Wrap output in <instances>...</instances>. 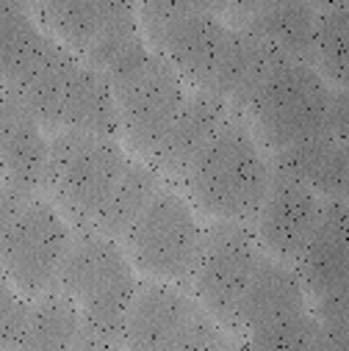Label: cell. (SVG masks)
<instances>
[{
    "label": "cell",
    "instance_id": "obj_1",
    "mask_svg": "<svg viewBox=\"0 0 349 351\" xmlns=\"http://www.w3.org/2000/svg\"><path fill=\"white\" fill-rule=\"evenodd\" d=\"M255 141L269 152L319 136L346 141V89L333 86L308 64L280 61L241 111Z\"/></svg>",
    "mask_w": 349,
    "mask_h": 351
},
{
    "label": "cell",
    "instance_id": "obj_2",
    "mask_svg": "<svg viewBox=\"0 0 349 351\" xmlns=\"http://www.w3.org/2000/svg\"><path fill=\"white\" fill-rule=\"evenodd\" d=\"M272 166L247 128L241 114H233L211 144L194 158L183 174V186L197 210L214 221L249 224L267 197Z\"/></svg>",
    "mask_w": 349,
    "mask_h": 351
},
{
    "label": "cell",
    "instance_id": "obj_3",
    "mask_svg": "<svg viewBox=\"0 0 349 351\" xmlns=\"http://www.w3.org/2000/svg\"><path fill=\"white\" fill-rule=\"evenodd\" d=\"M139 282L120 246L95 230H80L64 254L56 291H61L80 313L83 332L122 348L128 307Z\"/></svg>",
    "mask_w": 349,
    "mask_h": 351
},
{
    "label": "cell",
    "instance_id": "obj_4",
    "mask_svg": "<svg viewBox=\"0 0 349 351\" xmlns=\"http://www.w3.org/2000/svg\"><path fill=\"white\" fill-rule=\"evenodd\" d=\"M139 28L153 53L161 56L194 92H211L233 28L216 6L203 3H144Z\"/></svg>",
    "mask_w": 349,
    "mask_h": 351
},
{
    "label": "cell",
    "instance_id": "obj_5",
    "mask_svg": "<svg viewBox=\"0 0 349 351\" xmlns=\"http://www.w3.org/2000/svg\"><path fill=\"white\" fill-rule=\"evenodd\" d=\"M128 163L131 158L117 138L58 130L50 138L45 189L80 224V230H89Z\"/></svg>",
    "mask_w": 349,
    "mask_h": 351
},
{
    "label": "cell",
    "instance_id": "obj_6",
    "mask_svg": "<svg viewBox=\"0 0 349 351\" xmlns=\"http://www.w3.org/2000/svg\"><path fill=\"white\" fill-rule=\"evenodd\" d=\"M122 241L131 266L153 282L183 288L192 282L197 266L203 227L186 197L161 186Z\"/></svg>",
    "mask_w": 349,
    "mask_h": 351
},
{
    "label": "cell",
    "instance_id": "obj_7",
    "mask_svg": "<svg viewBox=\"0 0 349 351\" xmlns=\"http://www.w3.org/2000/svg\"><path fill=\"white\" fill-rule=\"evenodd\" d=\"M72 230L58 208L39 194L31 197L0 241V269L25 299L56 291Z\"/></svg>",
    "mask_w": 349,
    "mask_h": 351
},
{
    "label": "cell",
    "instance_id": "obj_8",
    "mask_svg": "<svg viewBox=\"0 0 349 351\" xmlns=\"http://www.w3.org/2000/svg\"><path fill=\"white\" fill-rule=\"evenodd\" d=\"M264 249L258 246L249 224L211 221L203 230V246L192 274L197 304L219 324L233 329L241 296L252 280Z\"/></svg>",
    "mask_w": 349,
    "mask_h": 351
},
{
    "label": "cell",
    "instance_id": "obj_9",
    "mask_svg": "<svg viewBox=\"0 0 349 351\" xmlns=\"http://www.w3.org/2000/svg\"><path fill=\"white\" fill-rule=\"evenodd\" d=\"M111 95L120 114V133H125L139 155L153 160L189 97L186 83L161 56L153 53V58L111 89Z\"/></svg>",
    "mask_w": 349,
    "mask_h": 351
},
{
    "label": "cell",
    "instance_id": "obj_10",
    "mask_svg": "<svg viewBox=\"0 0 349 351\" xmlns=\"http://www.w3.org/2000/svg\"><path fill=\"white\" fill-rule=\"evenodd\" d=\"M322 210L324 199H319L311 189L280 171H272L267 197L249 227L264 254L294 266V260L300 257L322 219Z\"/></svg>",
    "mask_w": 349,
    "mask_h": 351
},
{
    "label": "cell",
    "instance_id": "obj_11",
    "mask_svg": "<svg viewBox=\"0 0 349 351\" xmlns=\"http://www.w3.org/2000/svg\"><path fill=\"white\" fill-rule=\"evenodd\" d=\"M203 307L181 285L144 282L136 288L128 307L122 348L125 351H161L169 340L178 337Z\"/></svg>",
    "mask_w": 349,
    "mask_h": 351
},
{
    "label": "cell",
    "instance_id": "obj_12",
    "mask_svg": "<svg viewBox=\"0 0 349 351\" xmlns=\"http://www.w3.org/2000/svg\"><path fill=\"white\" fill-rule=\"evenodd\" d=\"M346 257V202H324L322 219L294 260V271L313 304L346 296L349 282Z\"/></svg>",
    "mask_w": 349,
    "mask_h": 351
},
{
    "label": "cell",
    "instance_id": "obj_13",
    "mask_svg": "<svg viewBox=\"0 0 349 351\" xmlns=\"http://www.w3.org/2000/svg\"><path fill=\"white\" fill-rule=\"evenodd\" d=\"M308 293L289 263H280L269 254H260L252 280L241 296L233 332L252 335L283 321H291L308 313Z\"/></svg>",
    "mask_w": 349,
    "mask_h": 351
},
{
    "label": "cell",
    "instance_id": "obj_14",
    "mask_svg": "<svg viewBox=\"0 0 349 351\" xmlns=\"http://www.w3.org/2000/svg\"><path fill=\"white\" fill-rule=\"evenodd\" d=\"M233 28L247 31L280 58L313 66V36L319 6L311 3H249L227 9Z\"/></svg>",
    "mask_w": 349,
    "mask_h": 351
},
{
    "label": "cell",
    "instance_id": "obj_15",
    "mask_svg": "<svg viewBox=\"0 0 349 351\" xmlns=\"http://www.w3.org/2000/svg\"><path fill=\"white\" fill-rule=\"evenodd\" d=\"M236 111L216 95L208 92H194L186 97L178 119L169 128L166 138L161 141L158 152L153 155V166L158 174H169V178L183 180V174L194 163V158L211 144V138L225 128V122Z\"/></svg>",
    "mask_w": 349,
    "mask_h": 351
},
{
    "label": "cell",
    "instance_id": "obj_16",
    "mask_svg": "<svg viewBox=\"0 0 349 351\" xmlns=\"http://www.w3.org/2000/svg\"><path fill=\"white\" fill-rule=\"evenodd\" d=\"M272 171L302 183L324 202H346V171L349 155L346 141L338 136H319L302 141L297 147L272 152L269 158Z\"/></svg>",
    "mask_w": 349,
    "mask_h": 351
},
{
    "label": "cell",
    "instance_id": "obj_17",
    "mask_svg": "<svg viewBox=\"0 0 349 351\" xmlns=\"http://www.w3.org/2000/svg\"><path fill=\"white\" fill-rule=\"evenodd\" d=\"M47 155L50 141L45 138L42 125L14 103L12 117L0 133V178L17 191L39 194V189H45Z\"/></svg>",
    "mask_w": 349,
    "mask_h": 351
},
{
    "label": "cell",
    "instance_id": "obj_18",
    "mask_svg": "<svg viewBox=\"0 0 349 351\" xmlns=\"http://www.w3.org/2000/svg\"><path fill=\"white\" fill-rule=\"evenodd\" d=\"M53 42L56 39L39 28L28 6L0 0V80L9 92L42 64Z\"/></svg>",
    "mask_w": 349,
    "mask_h": 351
},
{
    "label": "cell",
    "instance_id": "obj_19",
    "mask_svg": "<svg viewBox=\"0 0 349 351\" xmlns=\"http://www.w3.org/2000/svg\"><path fill=\"white\" fill-rule=\"evenodd\" d=\"M56 130H80L109 138H117L120 133V114L109 83L83 61L67 83Z\"/></svg>",
    "mask_w": 349,
    "mask_h": 351
},
{
    "label": "cell",
    "instance_id": "obj_20",
    "mask_svg": "<svg viewBox=\"0 0 349 351\" xmlns=\"http://www.w3.org/2000/svg\"><path fill=\"white\" fill-rule=\"evenodd\" d=\"M80 329L83 324L78 307L61 291H50L28 307L14 351H72Z\"/></svg>",
    "mask_w": 349,
    "mask_h": 351
},
{
    "label": "cell",
    "instance_id": "obj_21",
    "mask_svg": "<svg viewBox=\"0 0 349 351\" xmlns=\"http://www.w3.org/2000/svg\"><path fill=\"white\" fill-rule=\"evenodd\" d=\"M114 9L117 0H50V3L36 6V14L53 39L80 58L95 45Z\"/></svg>",
    "mask_w": 349,
    "mask_h": 351
},
{
    "label": "cell",
    "instance_id": "obj_22",
    "mask_svg": "<svg viewBox=\"0 0 349 351\" xmlns=\"http://www.w3.org/2000/svg\"><path fill=\"white\" fill-rule=\"evenodd\" d=\"M158 189H161L158 169L144 160H131L125 174L117 183V189L111 191L109 202L103 205V210L98 213V219L89 230H95L111 241L125 238L128 230L136 224V219L150 205V199L158 194Z\"/></svg>",
    "mask_w": 349,
    "mask_h": 351
},
{
    "label": "cell",
    "instance_id": "obj_23",
    "mask_svg": "<svg viewBox=\"0 0 349 351\" xmlns=\"http://www.w3.org/2000/svg\"><path fill=\"white\" fill-rule=\"evenodd\" d=\"M346 39H349V6L330 3L319 6L316 36H313V69L333 86L346 89Z\"/></svg>",
    "mask_w": 349,
    "mask_h": 351
},
{
    "label": "cell",
    "instance_id": "obj_24",
    "mask_svg": "<svg viewBox=\"0 0 349 351\" xmlns=\"http://www.w3.org/2000/svg\"><path fill=\"white\" fill-rule=\"evenodd\" d=\"M247 351H346V346L333 343L308 310L291 321L247 335Z\"/></svg>",
    "mask_w": 349,
    "mask_h": 351
},
{
    "label": "cell",
    "instance_id": "obj_25",
    "mask_svg": "<svg viewBox=\"0 0 349 351\" xmlns=\"http://www.w3.org/2000/svg\"><path fill=\"white\" fill-rule=\"evenodd\" d=\"M28 302L25 296H20V291L9 282V277L0 269V348L14 351L17 337L25 326L28 318Z\"/></svg>",
    "mask_w": 349,
    "mask_h": 351
},
{
    "label": "cell",
    "instance_id": "obj_26",
    "mask_svg": "<svg viewBox=\"0 0 349 351\" xmlns=\"http://www.w3.org/2000/svg\"><path fill=\"white\" fill-rule=\"evenodd\" d=\"M225 346H230L225 329L203 310L178 337L169 340L161 351H219Z\"/></svg>",
    "mask_w": 349,
    "mask_h": 351
},
{
    "label": "cell",
    "instance_id": "obj_27",
    "mask_svg": "<svg viewBox=\"0 0 349 351\" xmlns=\"http://www.w3.org/2000/svg\"><path fill=\"white\" fill-rule=\"evenodd\" d=\"M31 197H36V194L17 191V189L6 186V180L0 178V241H3V235H6V230L12 227L14 216L20 213V208H23V205H25Z\"/></svg>",
    "mask_w": 349,
    "mask_h": 351
},
{
    "label": "cell",
    "instance_id": "obj_28",
    "mask_svg": "<svg viewBox=\"0 0 349 351\" xmlns=\"http://www.w3.org/2000/svg\"><path fill=\"white\" fill-rule=\"evenodd\" d=\"M72 351H122V348L114 346V343H106V340H100V337H95V335H89V332H83V329H80V337H78V343H75Z\"/></svg>",
    "mask_w": 349,
    "mask_h": 351
},
{
    "label": "cell",
    "instance_id": "obj_29",
    "mask_svg": "<svg viewBox=\"0 0 349 351\" xmlns=\"http://www.w3.org/2000/svg\"><path fill=\"white\" fill-rule=\"evenodd\" d=\"M14 95L6 89V83L0 80V133H3V128H6V122H9V117H12V108H14Z\"/></svg>",
    "mask_w": 349,
    "mask_h": 351
},
{
    "label": "cell",
    "instance_id": "obj_30",
    "mask_svg": "<svg viewBox=\"0 0 349 351\" xmlns=\"http://www.w3.org/2000/svg\"><path fill=\"white\" fill-rule=\"evenodd\" d=\"M219 351H236V348H233V346H225V348H219Z\"/></svg>",
    "mask_w": 349,
    "mask_h": 351
},
{
    "label": "cell",
    "instance_id": "obj_31",
    "mask_svg": "<svg viewBox=\"0 0 349 351\" xmlns=\"http://www.w3.org/2000/svg\"><path fill=\"white\" fill-rule=\"evenodd\" d=\"M0 351H6V348H0Z\"/></svg>",
    "mask_w": 349,
    "mask_h": 351
}]
</instances>
